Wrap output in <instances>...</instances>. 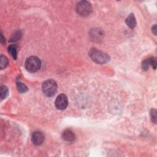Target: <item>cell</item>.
I'll return each instance as SVG.
<instances>
[{
  "label": "cell",
  "mask_w": 157,
  "mask_h": 157,
  "mask_svg": "<svg viewBox=\"0 0 157 157\" xmlns=\"http://www.w3.org/2000/svg\"><path fill=\"white\" fill-rule=\"evenodd\" d=\"M89 55L93 61L98 64H104L109 60V57L106 53L95 48L90 50Z\"/></svg>",
  "instance_id": "cell-1"
},
{
  "label": "cell",
  "mask_w": 157,
  "mask_h": 157,
  "mask_svg": "<svg viewBox=\"0 0 157 157\" xmlns=\"http://www.w3.org/2000/svg\"><path fill=\"white\" fill-rule=\"evenodd\" d=\"M42 88H43L44 94L48 97H51V96L55 95L57 93L58 87L55 81L49 79L43 83Z\"/></svg>",
  "instance_id": "cell-2"
},
{
  "label": "cell",
  "mask_w": 157,
  "mask_h": 157,
  "mask_svg": "<svg viewBox=\"0 0 157 157\" xmlns=\"http://www.w3.org/2000/svg\"><path fill=\"white\" fill-rule=\"evenodd\" d=\"M41 60L37 57L32 56L28 58L25 62V68L30 72H37L41 68Z\"/></svg>",
  "instance_id": "cell-3"
},
{
  "label": "cell",
  "mask_w": 157,
  "mask_h": 157,
  "mask_svg": "<svg viewBox=\"0 0 157 157\" xmlns=\"http://www.w3.org/2000/svg\"><path fill=\"white\" fill-rule=\"evenodd\" d=\"M92 11V5L88 1H79L76 6V11L81 16H87L90 14Z\"/></svg>",
  "instance_id": "cell-4"
},
{
  "label": "cell",
  "mask_w": 157,
  "mask_h": 157,
  "mask_svg": "<svg viewBox=\"0 0 157 157\" xmlns=\"http://www.w3.org/2000/svg\"><path fill=\"white\" fill-rule=\"evenodd\" d=\"M55 107L59 110H64L68 105L67 96L64 94H61L57 96L55 102Z\"/></svg>",
  "instance_id": "cell-5"
},
{
  "label": "cell",
  "mask_w": 157,
  "mask_h": 157,
  "mask_svg": "<svg viewBox=\"0 0 157 157\" xmlns=\"http://www.w3.org/2000/svg\"><path fill=\"white\" fill-rule=\"evenodd\" d=\"M44 135L43 132L40 131L34 132L32 136V142L36 146H39L43 144L44 141Z\"/></svg>",
  "instance_id": "cell-6"
},
{
  "label": "cell",
  "mask_w": 157,
  "mask_h": 157,
  "mask_svg": "<svg viewBox=\"0 0 157 157\" xmlns=\"http://www.w3.org/2000/svg\"><path fill=\"white\" fill-rule=\"evenodd\" d=\"M62 137L65 141L72 142L75 140V135L73 132L69 130H67L63 132L62 135Z\"/></svg>",
  "instance_id": "cell-7"
},
{
  "label": "cell",
  "mask_w": 157,
  "mask_h": 157,
  "mask_svg": "<svg viewBox=\"0 0 157 157\" xmlns=\"http://www.w3.org/2000/svg\"><path fill=\"white\" fill-rule=\"evenodd\" d=\"M125 22L130 28H134L136 25V18L133 14H130L128 17L126 19Z\"/></svg>",
  "instance_id": "cell-8"
},
{
  "label": "cell",
  "mask_w": 157,
  "mask_h": 157,
  "mask_svg": "<svg viewBox=\"0 0 157 157\" xmlns=\"http://www.w3.org/2000/svg\"><path fill=\"white\" fill-rule=\"evenodd\" d=\"M8 51L9 53H11V55L14 58V60H16L17 58V47L15 45H11L8 47Z\"/></svg>",
  "instance_id": "cell-9"
},
{
  "label": "cell",
  "mask_w": 157,
  "mask_h": 157,
  "mask_svg": "<svg viewBox=\"0 0 157 157\" xmlns=\"http://www.w3.org/2000/svg\"><path fill=\"white\" fill-rule=\"evenodd\" d=\"M8 63L9 61L8 58L5 56L1 55L0 57V68H1V69H3L6 68Z\"/></svg>",
  "instance_id": "cell-10"
},
{
  "label": "cell",
  "mask_w": 157,
  "mask_h": 157,
  "mask_svg": "<svg viewBox=\"0 0 157 157\" xmlns=\"http://www.w3.org/2000/svg\"><path fill=\"white\" fill-rule=\"evenodd\" d=\"M1 100H3L6 98L8 95V88L6 86H3L1 87Z\"/></svg>",
  "instance_id": "cell-11"
},
{
  "label": "cell",
  "mask_w": 157,
  "mask_h": 157,
  "mask_svg": "<svg viewBox=\"0 0 157 157\" xmlns=\"http://www.w3.org/2000/svg\"><path fill=\"white\" fill-rule=\"evenodd\" d=\"M17 87L18 90H19V92L20 93H25L28 91L27 87L21 82H17Z\"/></svg>",
  "instance_id": "cell-12"
},
{
  "label": "cell",
  "mask_w": 157,
  "mask_h": 157,
  "mask_svg": "<svg viewBox=\"0 0 157 157\" xmlns=\"http://www.w3.org/2000/svg\"><path fill=\"white\" fill-rule=\"evenodd\" d=\"M150 66H151L150 58H148V59H146V60H144V61L142 62V68L145 71H147L149 69Z\"/></svg>",
  "instance_id": "cell-13"
},
{
  "label": "cell",
  "mask_w": 157,
  "mask_h": 157,
  "mask_svg": "<svg viewBox=\"0 0 157 157\" xmlns=\"http://www.w3.org/2000/svg\"><path fill=\"white\" fill-rule=\"evenodd\" d=\"M150 116L152 118V121L156 123V111L155 109H152L150 111Z\"/></svg>",
  "instance_id": "cell-14"
},
{
  "label": "cell",
  "mask_w": 157,
  "mask_h": 157,
  "mask_svg": "<svg viewBox=\"0 0 157 157\" xmlns=\"http://www.w3.org/2000/svg\"><path fill=\"white\" fill-rule=\"evenodd\" d=\"M150 63H151V66H152L154 69H155L156 68V59L155 58H150Z\"/></svg>",
  "instance_id": "cell-15"
},
{
  "label": "cell",
  "mask_w": 157,
  "mask_h": 157,
  "mask_svg": "<svg viewBox=\"0 0 157 157\" xmlns=\"http://www.w3.org/2000/svg\"><path fill=\"white\" fill-rule=\"evenodd\" d=\"M152 32L154 33L155 35L156 34V25H155L152 28Z\"/></svg>",
  "instance_id": "cell-16"
}]
</instances>
